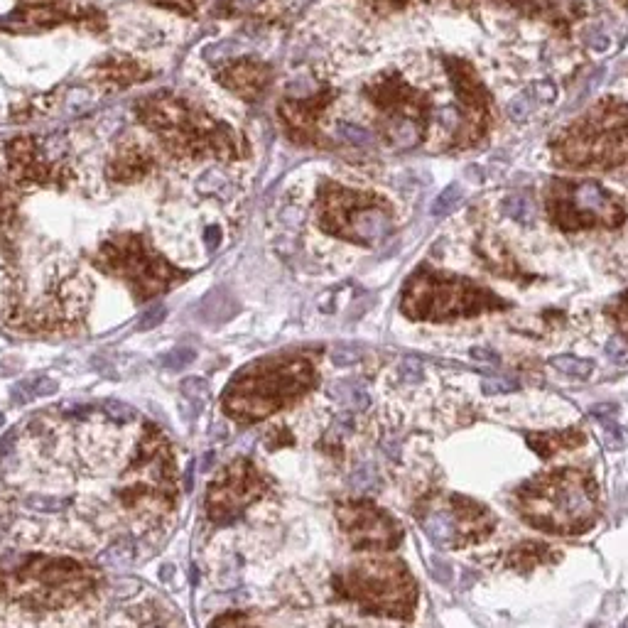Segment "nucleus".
<instances>
[{
	"mask_svg": "<svg viewBox=\"0 0 628 628\" xmlns=\"http://www.w3.org/2000/svg\"><path fill=\"white\" fill-rule=\"evenodd\" d=\"M180 508L177 459L150 422L42 410L0 445V543L148 560Z\"/></svg>",
	"mask_w": 628,
	"mask_h": 628,
	"instance_id": "f257e3e1",
	"label": "nucleus"
},
{
	"mask_svg": "<svg viewBox=\"0 0 628 628\" xmlns=\"http://www.w3.org/2000/svg\"><path fill=\"white\" fill-rule=\"evenodd\" d=\"M20 253L5 275L0 319L32 334L77 327L91 302V283L79 265L62 253Z\"/></svg>",
	"mask_w": 628,
	"mask_h": 628,
	"instance_id": "f03ea898",
	"label": "nucleus"
},
{
	"mask_svg": "<svg viewBox=\"0 0 628 628\" xmlns=\"http://www.w3.org/2000/svg\"><path fill=\"white\" fill-rule=\"evenodd\" d=\"M0 628H180V619L150 587L111 577L94 597L57 609L0 604Z\"/></svg>",
	"mask_w": 628,
	"mask_h": 628,
	"instance_id": "7ed1b4c3",
	"label": "nucleus"
},
{
	"mask_svg": "<svg viewBox=\"0 0 628 628\" xmlns=\"http://www.w3.org/2000/svg\"><path fill=\"white\" fill-rule=\"evenodd\" d=\"M135 113L175 157H216L221 162H234L248 153L246 140L236 128L182 96H145L135 106Z\"/></svg>",
	"mask_w": 628,
	"mask_h": 628,
	"instance_id": "20e7f679",
	"label": "nucleus"
},
{
	"mask_svg": "<svg viewBox=\"0 0 628 628\" xmlns=\"http://www.w3.org/2000/svg\"><path fill=\"white\" fill-rule=\"evenodd\" d=\"M317 386V366L305 354H280L246 366L226 386L221 410L241 425L263 422L300 403Z\"/></svg>",
	"mask_w": 628,
	"mask_h": 628,
	"instance_id": "39448f33",
	"label": "nucleus"
},
{
	"mask_svg": "<svg viewBox=\"0 0 628 628\" xmlns=\"http://www.w3.org/2000/svg\"><path fill=\"white\" fill-rule=\"evenodd\" d=\"M516 508L525 523L543 533L579 535L597 521V484L582 469L545 471L518 486Z\"/></svg>",
	"mask_w": 628,
	"mask_h": 628,
	"instance_id": "423d86ee",
	"label": "nucleus"
},
{
	"mask_svg": "<svg viewBox=\"0 0 628 628\" xmlns=\"http://www.w3.org/2000/svg\"><path fill=\"white\" fill-rule=\"evenodd\" d=\"M327 592L334 602L364 616L408 619L418 602V587L403 562L366 557L332 575Z\"/></svg>",
	"mask_w": 628,
	"mask_h": 628,
	"instance_id": "0eeeda50",
	"label": "nucleus"
},
{
	"mask_svg": "<svg viewBox=\"0 0 628 628\" xmlns=\"http://www.w3.org/2000/svg\"><path fill=\"white\" fill-rule=\"evenodd\" d=\"M506 300L491 290L471 283L467 278L447 273L418 270L408 280L400 300V310L410 319H427V322H445L452 317H469L486 310H503Z\"/></svg>",
	"mask_w": 628,
	"mask_h": 628,
	"instance_id": "6e6552de",
	"label": "nucleus"
},
{
	"mask_svg": "<svg viewBox=\"0 0 628 628\" xmlns=\"http://www.w3.org/2000/svg\"><path fill=\"white\" fill-rule=\"evenodd\" d=\"M94 263L111 278L123 280L138 302L153 300L187 278V273L160 256L153 243L140 234H116L106 238L96 251Z\"/></svg>",
	"mask_w": 628,
	"mask_h": 628,
	"instance_id": "1a4fd4ad",
	"label": "nucleus"
},
{
	"mask_svg": "<svg viewBox=\"0 0 628 628\" xmlns=\"http://www.w3.org/2000/svg\"><path fill=\"white\" fill-rule=\"evenodd\" d=\"M317 224L327 234L371 248L391 236L393 209L378 194L354 192L329 182L319 189Z\"/></svg>",
	"mask_w": 628,
	"mask_h": 628,
	"instance_id": "9d476101",
	"label": "nucleus"
},
{
	"mask_svg": "<svg viewBox=\"0 0 628 628\" xmlns=\"http://www.w3.org/2000/svg\"><path fill=\"white\" fill-rule=\"evenodd\" d=\"M628 153V106L602 104L575 123L557 143L565 165H614Z\"/></svg>",
	"mask_w": 628,
	"mask_h": 628,
	"instance_id": "9b49d317",
	"label": "nucleus"
},
{
	"mask_svg": "<svg viewBox=\"0 0 628 628\" xmlns=\"http://www.w3.org/2000/svg\"><path fill=\"white\" fill-rule=\"evenodd\" d=\"M275 481L258 469L256 462L241 457L226 464L207 489L204 501V521L211 533L231 530L238 521L256 511L258 503L273 496Z\"/></svg>",
	"mask_w": 628,
	"mask_h": 628,
	"instance_id": "f8f14e48",
	"label": "nucleus"
},
{
	"mask_svg": "<svg viewBox=\"0 0 628 628\" xmlns=\"http://www.w3.org/2000/svg\"><path fill=\"white\" fill-rule=\"evenodd\" d=\"M552 221L562 231H579L589 226H619L624 207L614 194L597 182H557L548 194Z\"/></svg>",
	"mask_w": 628,
	"mask_h": 628,
	"instance_id": "ddd939ff",
	"label": "nucleus"
},
{
	"mask_svg": "<svg viewBox=\"0 0 628 628\" xmlns=\"http://www.w3.org/2000/svg\"><path fill=\"white\" fill-rule=\"evenodd\" d=\"M5 167L20 184L64 187L72 182V167L67 160V145L59 138L40 140L35 135L13 138L3 145Z\"/></svg>",
	"mask_w": 628,
	"mask_h": 628,
	"instance_id": "4468645a",
	"label": "nucleus"
},
{
	"mask_svg": "<svg viewBox=\"0 0 628 628\" xmlns=\"http://www.w3.org/2000/svg\"><path fill=\"white\" fill-rule=\"evenodd\" d=\"M366 96L386 116L388 138L398 148H415L420 143L425 135V111L403 79L395 74L373 79L366 86Z\"/></svg>",
	"mask_w": 628,
	"mask_h": 628,
	"instance_id": "2eb2a0df",
	"label": "nucleus"
},
{
	"mask_svg": "<svg viewBox=\"0 0 628 628\" xmlns=\"http://www.w3.org/2000/svg\"><path fill=\"white\" fill-rule=\"evenodd\" d=\"M334 516L356 552H388L403 543V525L366 498L339 503Z\"/></svg>",
	"mask_w": 628,
	"mask_h": 628,
	"instance_id": "dca6fc26",
	"label": "nucleus"
},
{
	"mask_svg": "<svg viewBox=\"0 0 628 628\" xmlns=\"http://www.w3.org/2000/svg\"><path fill=\"white\" fill-rule=\"evenodd\" d=\"M449 521L454 528V545L464 548V545H479L494 533L496 518L494 513L479 501L469 496L452 494L449 498Z\"/></svg>",
	"mask_w": 628,
	"mask_h": 628,
	"instance_id": "f3484780",
	"label": "nucleus"
},
{
	"mask_svg": "<svg viewBox=\"0 0 628 628\" xmlns=\"http://www.w3.org/2000/svg\"><path fill=\"white\" fill-rule=\"evenodd\" d=\"M214 77L221 86H226L231 94L241 96V99L246 101H253L268 89L273 72H270L268 64L256 62V59H229V62L216 67Z\"/></svg>",
	"mask_w": 628,
	"mask_h": 628,
	"instance_id": "a211bd4d",
	"label": "nucleus"
},
{
	"mask_svg": "<svg viewBox=\"0 0 628 628\" xmlns=\"http://www.w3.org/2000/svg\"><path fill=\"white\" fill-rule=\"evenodd\" d=\"M334 94H337V91L324 86V89H319L317 94L290 96V99H285L283 104H280V116H283L285 126H288L292 138H297V140L312 138L314 123H317L319 113H322L329 101L334 99Z\"/></svg>",
	"mask_w": 628,
	"mask_h": 628,
	"instance_id": "6ab92c4d",
	"label": "nucleus"
},
{
	"mask_svg": "<svg viewBox=\"0 0 628 628\" xmlns=\"http://www.w3.org/2000/svg\"><path fill=\"white\" fill-rule=\"evenodd\" d=\"M449 77H452L454 91H457L459 101L469 111V121L476 123V128H484L486 121V91L481 81L476 79V72L462 59H447Z\"/></svg>",
	"mask_w": 628,
	"mask_h": 628,
	"instance_id": "aec40b11",
	"label": "nucleus"
},
{
	"mask_svg": "<svg viewBox=\"0 0 628 628\" xmlns=\"http://www.w3.org/2000/svg\"><path fill=\"white\" fill-rule=\"evenodd\" d=\"M153 170H155V155L150 153L145 145L135 143V140H128V143H123L121 148L116 150V155L111 157L106 172L113 182L128 184L135 180H143V177H148Z\"/></svg>",
	"mask_w": 628,
	"mask_h": 628,
	"instance_id": "412c9836",
	"label": "nucleus"
},
{
	"mask_svg": "<svg viewBox=\"0 0 628 628\" xmlns=\"http://www.w3.org/2000/svg\"><path fill=\"white\" fill-rule=\"evenodd\" d=\"M148 69L131 57H106L96 64L94 69V81L104 89H128V86L145 81L148 77Z\"/></svg>",
	"mask_w": 628,
	"mask_h": 628,
	"instance_id": "4be33fe9",
	"label": "nucleus"
},
{
	"mask_svg": "<svg viewBox=\"0 0 628 628\" xmlns=\"http://www.w3.org/2000/svg\"><path fill=\"white\" fill-rule=\"evenodd\" d=\"M525 442L533 447V452L538 457L550 459L560 452H570V449L582 447L587 442L582 430H560V432H530L525 435Z\"/></svg>",
	"mask_w": 628,
	"mask_h": 628,
	"instance_id": "5701e85b",
	"label": "nucleus"
},
{
	"mask_svg": "<svg viewBox=\"0 0 628 628\" xmlns=\"http://www.w3.org/2000/svg\"><path fill=\"white\" fill-rule=\"evenodd\" d=\"M560 557L562 552L552 548V545L528 540V543L516 545V548L508 552V567L516 572H530L545 565H555V562H560Z\"/></svg>",
	"mask_w": 628,
	"mask_h": 628,
	"instance_id": "b1692460",
	"label": "nucleus"
},
{
	"mask_svg": "<svg viewBox=\"0 0 628 628\" xmlns=\"http://www.w3.org/2000/svg\"><path fill=\"white\" fill-rule=\"evenodd\" d=\"M327 398L339 405V410H349V413H364L371 405V393L361 378H339L327 388Z\"/></svg>",
	"mask_w": 628,
	"mask_h": 628,
	"instance_id": "393cba45",
	"label": "nucleus"
},
{
	"mask_svg": "<svg viewBox=\"0 0 628 628\" xmlns=\"http://www.w3.org/2000/svg\"><path fill=\"white\" fill-rule=\"evenodd\" d=\"M550 366L555 368V371H560L562 376L577 378V381H587V378L592 376V371H594L592 361L577 359V356H570V354L555 356V359L550 361Z\"/></svg>",
	"mask_w": 628,
	"mask_h": 628,
	"instance_id": "a878e982",
	"label": "nucleus"
},
{
	"mask_svg": "<svg viewBox=\"0 0 628 628\" xmlns=\"http://www.w3.org/2000/svg\"><path fill=\"white\" fill-rule=\"evenodd\" d=\"M427 535L437 545H454V528L449 521V513H432L430 521L425 523Z\"/></svg>",
	"mask_w": 628,
	"mask_h": 628,
	"instance_id": "bb28decb",
	"label": "nucleus"
},
{
	"mask_svg": "<svg viewBox=\"0 0 628 628\" xmlns=\"http://www.w3.org/2000/svg\"><path fill=\"white\" fill-rule=\"evenodd\" d=\"M503 211H506V216H511L513 221H521V224H530V221L535 219L533 199L523 197V194H513V197L503 199Z\"/></svg>",
	"mask_w": 628,
	"mask_h": 628,
	"instance_id": "cd10ccee",
	"label": "nucleus"
},
{
	"mask_svg": "<svg viewBox=\"0 0 628 628\" xmlns=\"http://www.w3.org/2000/svg\"><path fill=\"white\" fill-rule=\"evenodd\" d=\"M337 133H339V138H344L346 143L356 145V148H371V145H373V133L368 131V128L359 126V123L339 121L337 123Z\"/></svg>",
	"mask_w": 628,
	"mask_h": 628,
	"instance_id": "c85d7f7f",
	"label": "nucleus"
},
{
	"mask_svg": "<svg viewBox=\"0 0 628 628\" xmlns=\"http://www.w3.org/2000/svg\"><path fill=\"white\" fill-rule=\"evenodd\" d=\"M194 359H197V351L175 349L162 354L160 359H157V364H160V368H165V371H182V368H187Z\"/></svg>",
	"mask_w": 628,
	"mask_h": 628,
	"instance_id": "c756f323",
	"label": "nucleus"
},
{
	"mask_svg": "<svg viewBox=\"0 0 628 628\" xmlns=\"http://www.w3.org/2000/svg\"><path fill=\"white\" fill-rule=\"evenodd\" d=\"M459 199H462V187H459V184H449L445 192H442L440 197H437L435 202H432V214H435V216L449 214V211L457 207Z\"/></svg>",
	"mask_w": 628,
	"mask_h": 628,
	"instance_id": "7c9ffc66",
	"label": "nucleus"
},
{
	"mask_svg": "<svg viewBox=\"0 0 628 628\" xmlns=\"http://www.w3.org/2000/svg\"><path fill=\"white\" fill-rule=\"evenodd\" d=\"M606 359L616 366L628 364V339L624 337H611L606 341Z\"/></svg>",
	"mask_w": 628,
	"mask_h": 628,
	"instance_id": "2f4dec72",
	"label": "nucleus"
},
{
	"mask_svg": "<svg viewBox=\"0 0 628 628\" xmlns=\"http://www.w3.org/2000/svg\"><path fill=\"white\" fill-rule=\"evenodd\" d=\"M602 422V430H604V442L609 449H621L624 447V432L621 427L616 425L614 418H599Z\"/></svg>",
	"mask_w": 628,
	"mask_h": 628,
	"instance_id": "473e14b6",
	"label": "nucleus"
},
{
	"mask_svg": "<svg viewBox=\"0 0 628 628\" xmlns=\"http://www.w3.org/2000/svg\"><path fill=\"white\" fill-rule=\"evenodd\" d=\"M481 388L489 395L513 393L518 391V381H511V378H484V381H481Z\"/></svg>",
	"mask_w": 628,
	"mask_h": 628,
	"instance_id": "72a5a7b5",
	"label": "nucleus"
},
{
	"mask_svg": "<svg viewBox=\"0 0 628 628\" xmlns=\"http://www.w3.org/2000/svg\"><path fill=\"white\" fill-rule=\"evenodd\" d=\"M150 3L167 10H175V13L180 15H194L199 10V3H202V0H150Z\"/></svg>",
	"mask_w": 628,
	"mask_h": 628,
	"instance_id": "f704fd0d",
	"label": "nucleus"
},
{
	"mask_svg": "<svg viewBox=\"0 0 628 628\" xmlns=\"http://www.w3.org/2000/svg\"><path fill=\"white\" fill-rule=\"evenodd\" d=\"M611 314H614V319H616V324H619V327H621V332H624L626 337H628V292H626V295H621L619 300H616V305L611 307Z\"/></svg>",
	"mask_w": 628,
	"mask_h": 628,
	"instance_id": "c9c22d12",
	"label": "nucleus"
},
{
	"mask_svg": "<svg viewBox=\"0 0 628 628\" xmlns=\"http://www.w3.org/2000/svg\"><path fill=\"white\" fill-rule=\"evenodd\" d=\"M535 99L543 101V104H552L557 99V86L552 81H535L533 84Z\"/></svg>",
	"mask_w": 628,
	"mask_h": 628,
	"instance_id": "e433bc0d",
	"label": "nucleus"
},
{
	"mask_svg": "<svg viewBox=\"0 0 628 628\" xmlns=\"http://www.w3.org/2000/svg\"><path fill=\"white\" fill-rule=\"evenodd\" d=\"M263 0H224V13L229 15H236V13H251V10H256L258 5H261Z\"/></svg>",
	"mask_w": 628,
	"mask_h": 628,
	"instance_id": "4c0bfd02",
	"label": "nucleus"
},
{
	"mask_svg": "<svg viewBox=\"0 0 628 628\" xmlns=\"http://www.w3.org/2000/svg\"><path fill=\"white\" fill-rule=\"evenodd\" d=\"M508 113H511V118H516V121H525V118L530 116V101L525 99V96H516V99L508 104Z\"/></svg>",
	"mask_w": 628,
	"mask_h": 628,
	"instance_id": "58836bf2",
	"label": "nucleus"
},
{
	"mask_svg": "<svg viewBox=\"0 0 628 628\" xmlns=\"http://www.w3.org/2000/svg\"><path fill=\"white\" fill-rule=\"evenodd\" d=\"M430 572H432V577L437 579V582H442V584L452 582V570H449L447 562L437 560V557H432V570Z\"/></svg>",
	"mask_w": 628,
	"mask_h": 628,
	"instance_id": "ea45409f",
	"label": "nucleus"
},
{
	"mask_svg": "<svg viewBox=\"0 0 628 628\" xmlns=\"http://www.w3.org/2000/svg\"><path fill=\"white\" fill-rule=\"evenodd\" d=\"M162 319H165V307H157V310H150L143 319H140L138 329L140 332H145V329H153L155 324L162 322Z\"/></svg>",
	"mask_w": 628,
	"mask_h": 628,
	"instance_id": "a19ab883",
	"label": "nucleus"
},
{
	"mask_svg": "<svg viewBox=\"0 0 628 628\" xmlns=\"http://www.w3.org/2000/svg\"><path fill=\"white\" fill-rule=\"evenodd\" d=\"M471 359H474L476 364H484V366H498V356L494 354V351L481 349V346H476V349H471Z\"/></svg>",
	"mask_w": 628,
	"mask_h": 628,
	"instance_id": "79ce46f5",
	"label": "nucleus"
},
{
	"mask_svg": "<svg viewBox=\"0 0 628 628\" xmlns=\"http://www.w3.org/2000/svg\"><path fill=\"white\" fill-rule=\"evenodd\" d=\"M609 45H611V40L604 35V32H594V35H589V47H592V50L606 52L609 50Z\"/></svg>",
	"mask_w": 628,
	"mask_h": 628,
	"instance_id": "37998d69",
	"label": "nucleus"
},
{
	"mask_svg": "<svg viewBox=\"0 0 628 628\" xmlns=\"http://www.w3.org/2000/svg\"><path fill=\"white\" fill-rule=\"evenodd\" d=\"M221 231L216 229V226H211V229H207V248L209 251H214L216 246H219V241H221Z\"/></svg>",
	"mask_w": 628,
	"mask_h": 628,
	"instance_id": "c03bdc74",
	"label": "nucleus"
},
{
	"mask_svg": "<svg viewBox=\"0 0 628 628\" xmlns=\"http://www.w3.org/2000/svg\"><path fill=\"white\" fill-rule=\"evenodd\" d=\"M368 3L386 5V8H403V5H408L410 0H368Z\"/></svg>",
	"mask_w": 628,
	"mask_h": 628,
	"instance_id": "a18cd8bd",
	"label": "nucleus"
},
{
	"mask_svg": "<svg viewBox=\"0 0 628 628\" xmlns=\"http://www.w3.org/2000/svg\"><path fill=\"white\" fill-rule=\"evenodd\" d=\"M454 3H457V5H467L469 0H454Z\"/></svg>",
	"mask_w": 628,
	"mask_h": 628,
	"instance_id": "49530a36",
	"label": "nucleus"
},
{
	"mask_svg": "<svg viewBox=\"0 0 628 628\" xmlns=\"http://www.w3.org/2000/svg\"><path fill=\"white\" fill-rule=\"evenodd\" d=\"M3 422H5V418H3V413H0V427H3Z\"/></svg>",
	"mask_w": 628,
	"mask_h": 628,
	"instance_id": "de8ad7c7",
	"label": "nucleus"
},
{
	"mask_svg": "<svg viewBox=\"0 0 628 628\" xmlns=\"http://www.w3.org/2000/svg\"><path fill=\"white\" fill-rule=\"evenodd\" d=\"M621 3H628V0H621Z\"/></svg>",
	"mask_w": 628,
	"mask_h": 628,
	"instance_id": "09e8293b",
	"label": "nucleus"
},
{
	"mask_svg": "<svg viewBox=\"0 0 628 628\" xmlns=\"http://www.w3.org/2000/svg\"><path fill=\"white\" fill-rule=\"evenodd\" d=\"M624 628H628V624H626V626H624Z\"/></svg>",
	"mask_w": 628,
	"mask_h": 628,
	"instance_id": "8fccbe9b",
	"label": "nucleus"
}]
</instances>
